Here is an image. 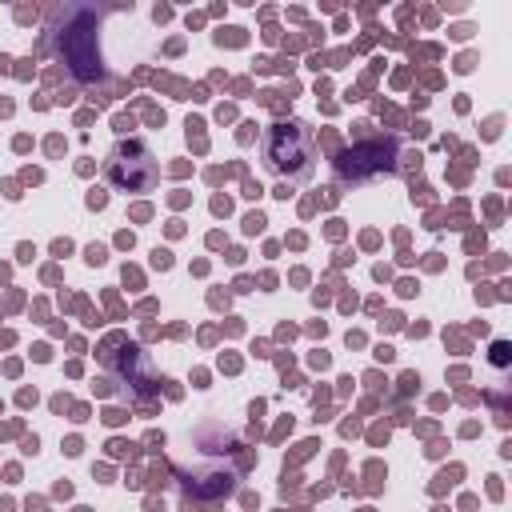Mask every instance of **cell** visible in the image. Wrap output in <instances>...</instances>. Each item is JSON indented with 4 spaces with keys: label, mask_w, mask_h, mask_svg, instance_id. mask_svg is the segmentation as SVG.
Here are the masks:
<instances>
[{
    "label": "cell",
    "mask_w": 512,
    "mask_h": 512,
    "mask_svg": "<svg viewBox=\"0 0 512 512\" xmlns=\"http://www.w3.org/2000/svg\"><path fill=\"white\" fill-rule=\"evenodd\" d=\"M96 28H100V12L96 8H68V24L56 28V52L68 64V72L76 80H84V84H92L96 76H104Z\"/></svg>",
    "instance_id": "obj_1"
},
{
    "label": "cell",
    "mask_w": 512,
    "mask_h": 512,
    "mask_svg": "<svg viewBox=\"0 0 512 512\" xmlns=\"http://www.w3.org/2000/svg\"><path fill=\"white\" fill-rule=\"evenodd\" d=\"M264 164L276 176L288 180H308L316 168V136L304 120H280L264 136Z\"/></svg>",
    "instance_id": "obj_2"
},
{
    "label": "cell",
    "mask_w": 512,
    "mask_h": 512,
    "mask_svg": "<svg viewBox=\"0 0 512 512\" xmlns=\"http://www.w3.org/2000/svg\"><path fill=\"white\" fill-rule=\"evenodd\" d=\"M104 176L120 192H152L160 180V164L144 140H120L104 160Z\"/></svg>",
    "instance_id": "obj_3"
},
{
    "label": "cell",
    "mask_w": 512,
    "mask_h": 512,
    "mask_svg": "<svg viewBox=\"0 0 512 512\" xmlns=\"http://www.w3.org/2000/svg\"><path fill=\"white\" fill-rule=\"evenodd\" d=\"M396 156H400L396 136H372V140L352 144V152H344V160H336V168L344 180H372L380 172H392Z\"/></svg>",
    "instance_id": "obj_4"
},
{
    "label": "cell",
    "mask_w": 512,
    "mask_h": 512,
    "mask_svg": "<svg viewBox=\"0 0 512 512\" xmlns=\"http://www.w3.org/2000/svg\"><path fill=\"white\" fill-rule=\"evenodd\" d=\"M236 468H196V472H184V492L188 500H224L236 492Z\"/></svg>",
    "instance_id": "obj_5"
}]
</instances>
